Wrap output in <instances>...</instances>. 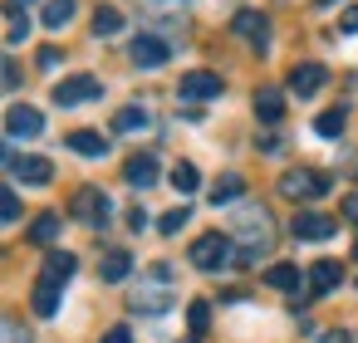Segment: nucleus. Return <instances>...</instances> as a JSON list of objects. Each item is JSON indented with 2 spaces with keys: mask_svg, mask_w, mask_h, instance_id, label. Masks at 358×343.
Listing matches in <instances>:
<instances>
[{
  "mask_svg": "<svg viewBox=\"0 0 358 343\" xmlns=\"http://www.w3.org/2000/svg\"><path fill=\"white\" fill-rule=\"evenodd\" d=\"M128 54H133L138 69H162V64L172 59V45H167L162 35H138V40L128 45Z\"/></svg>",
  "mask_w": 358,
  "mask_h": 343,
  "instance_id": "obj_7",
  "label": "nucleus"
},
{
  "mask_svg": "<svg viewBox=\"0 0 358 343\" xmlns=\"http://www.w3.org/2000/svg\"><path fill=\"white\" fill-rule=\"evenodd\" d=\"M152 118H148V108L143 103H128V108H118L113 113V133H143Z\"/></svg>",
  "mask_w": 358,
  "mask_h": 343,
  "instance_id": "obj_19",
  "label": "nucleus"
},
{
  "mask_svg": "<svg viewBox=\"0 0 358 343\" xmlns=\"http://www.w3.org/2000/svg\"><path fill=\"white\" fill-rule=\"evenodd\" d=\"M103 343H133V333H128V323H113V328L103 333Z\"/></svg>",
  "mask_w": 358,
  "mask_h": 343,
  "instance_id": "obj_37",
  "label": "nucleus"
},
{
  "mask_svg": "<svg viewBox=\"0 0 358 343\" xmlns=\"http://www.w3.org/2000/svg\"><path fill=\"white\" fill-rule=\"evenodd\" d=\"M172 187H177L182 196H192V191L201 187V172H196L192 162H177V167H172Z\"/></svg>",
  "mask_w": 358,
  "mask_h": 343,
  "instance_id": "obj_28",
  "label": "nucleus"
},
{
  "mask_svg": "<svg viewBox=\"0 0 358 343\" xmlns=\"http://www.w3.org/2000/svg\"><path fill=\"white\" fill-rule=\"evenodd\" d=\"M338 279H343V265H338V260H314V265H309V289H314V294H334Z\"/></svg>",
  "mask_w": 358,
  "mask_h": 343,
  "instance_id": "obj_14",
  "label": "nucleus"
},
{
  "mask_svg": "<svg viewBox=\"0 0 358 343\" xmlns=\"http://www.w3.org/2000/svg\"><path fill=\"white\" fill-rule=\"evenodd\" d=\"M69 147L84 152V157H103V152H108V138L94 133V128H79V133H69Z\"/></svg>",
  "mask_w": 358,
  "mask_h": 343,
  "instance_id": "obj_20",
  "label": "nucleus"
},
{
  "mask_svg": "<svg viewBox=\"0 0 358 343\" xmlns=\"http://www.w3.org/2000/svg\"><path fill=\"white\" fill-rule=\"evenodd\" d=\"M0 343H30V328H25V323H15V319H6V314H0Z\"/></svg>",
  "mask_w": 358,
  "mask_h": 343,
  "instance_id": "obj_30",
  "label": "nucleus"
},
{
  "mask_svg": "<svg viewBox=\"0 0 358 343\" xmlns=\"http://www.w3.org/2000/svg\"><path fill=\"white\" fill-rule=\"evenodd\" d=\"M221 74H211V69H192V74H182V84H177V94H182V103H206V98H221Z\"/></svg>",
  "mask_w": 358,
  "mask_h": 343,
  "instance_id": "obj_6",
  "label": "nucleus"
},
{
  "mask_svg": "<svg viewBox=\"0 0 358 343\" xmlns=\"http://www.w3.org/2000/svg\"><path fill=\"white\" fill-rule=\"evenodd\" d=\"M103 94V84L94 79V74H74V79H64L59 89H55V103L59 108H74V103H94Z\"/></svg>",
  "mask_w": 358,
  "mask_h": 343,
  "instance_id": "obj_8",
  "label": "nucleus"
},
{
  "mask_svg": "<svg viewBox=\"0 0 358 343\" xmlns=\"http://www.w3.org/2000/svg\"><path fill=\"white\" fill-rule=\"evenodd\" d=\"M0 157H6V152H0Z\"/></svg>",
  "mask_w": 358,
  "mask_h": 343,
  "instance_id": "obj_40",
  "label": "nucleus"
},
{
  "mask_svg": "<svg viewBox=\"0 0 358 343\" xmlns=\"http://www.w3.org/2000/svg\"><path fill=\"white\" fill-rule=\"evenodd\" d=\"M231 35H241V40H250L255 50H265V40H270L265 10H236V15H231Z\"/></svg>",
  "mask_w": 358,
  "mask_h": 343,
  "instance_id": "obj_10",
  "label": "nucleus"
},
{
  "mask_svg": "<svg viewBox=\"0 0 358 343\" xmlns=\"http://www.w3.org/2000/svg\"><path fill=\"white\" fill-rule=\"evenodd\" d=\"M299 279H304V275H299V265H270V270H265V284H270V289H280V294H294V289H299Z\"/></svg>",
  "mask_w": 358,
  "mask_h": 343,
  "instance_id": "obj_21",
  "label": "nucleus"
},
{
  "mask_svg": "<svg viewBox=\"0 0 358 343\" xmlns=\"http://www.w3.org/2000/svg\"><path fill=\"white\" fill-rule=\"evenodd\" d=\"M309 343H348L343 328H309Z\"/></svg>",
  "mask_w": 358,
  "mask_h": 343,
  "instance_id": "obj_34",
  "label": "nucleus"
},
{
  "mask_svg": "<svg viewBox=\"0 0 358 343\" xmlns=\"http://www.w3.org/2000/svg\"><path fill=\"white\" fill-rule=\"evenodd\" d=\"M231 260H236V250H231V240H226V235H216V231L196 235V245H192V265H196V270L216 275V270H226Z\"/></svg>",
  "mask_w": 358,
  "mask_h": 343,
  "instance_id": "obj_5",
  "label": "nucleus"
},
{
  "mask_svg": "<svg viewBox=\"0 0 358 343\" xmlns=\"http://www.w3.org/2000/svg\"><path fill=\"white\" fill-rule=\"evenodd\" d=\"M334 231H338V221L324 216V211H299L294 216V240H329Z\"/></svg>",
  "mask_w": 358,
  "mask_h": 343,
  "instance_id": "obj_12",
  "label": "nucleus"
},
{
  "mask_svg": "<svg viewBox=\"0 0 358 343\" xmlns=\"http://www.w3.org/2000/svg\"><path fill=\"white\" fill-rule=\"evenodd\" d=\"M6 133H10V138H40V133H45V113H40L35 103H10Z\"/></svg>",
  "mask_w": 358,
  "mask_h": 343,
  "instance_id": "obj_9",
  "label": "nucleus"
},
{
  "mask_svg": "<svg viewBox=\"0 0 358 343\" xmlns=\"http://www.w3.org/2000/svg\"><path fill=\"white\" fill-rule=\"evenodd\" d=\"M55 235H59V216L45 211V216L30 226V245H55Z\"/></svg>",
  "mask_w": 358,
  "mask_h": 343,
  "instance_id": "obj_27",
  "label": "nucleus"
},
{
  "mask_svg": "<svg viewBox=\"0 0 358 343\" xmlns=\"http://www.w3.org/2000/svg\"><path fill=\"white\" fill-rule=\"evenodd\" d=\"M353 255H358V245H353Z\"/></svg>",
  "mask_w": 358,
  "mask_h": 343,
  "instance_id": "obj_39",
  "label": "nucleus"
},
{
  "mask_svg": "<svg viewBox=\"0 0 358 343\" xmlns=\"http://www.w3.org/2000/svg\"><path fill=\"white\" fill-rule=\"evenodd\" d=\"M10 172H15L20 182H30V187H45V182L55 177V167H50L45 157H15V162H10Z\"/></svg>",
  "mask_w": 358,
  "mask_h": 343,
  "instance_id": "obj_15",
  "label": "nucleus"
},
{
  "mask_svg": "<svg viewBox=\"0 0 358 343\" xmlns=\"http://www.w3.org/2000/svg\"><path fill=\"white\" fill-rule=\"evenodd\" d=\"M343 221H353V226H358V191L343 201Z\"/></svg>",
  "mask_w": 358,
  "mask_h": 343,
  "instance_id": "obj_38",
  "label": "nucleus"
},
{
  "mask_svg": "<svg viewBox=\"0 0 358 343\" xmlns=\"http://www.w3.org/2000/svg\"><path fill=\"white\" fill-rule=\"evenodd\" d=\"M343 123H348V108H329V113L314 118V133H319V138H338Z\"/></svg>",
  "mask_w": 358,
  "mask_h": 343,
  "instance_id": "obj_26",
  "label": "nucleus"
},
{
  "mask_svg": "<svg viewBox=\"0 0 358 343\" xmlns=\"http://www.w3.org/2000/svg\"><path fill=\"white\" fill-rule=\"evenodd\" d=\"M20 84V69L6 59V50H0V94H6V89H15Z\"/></svg>",
  "mask_w": 358,
  "mask_h": 343,
  "instance_id": "obj_33",
  "label": "nucleus"
},
{
  "mask_svg": "<svg viewBox=\"0 0 358 343\" xmlns=\"http://www.w3.org/2000/svg\"><path fill=\"white\" fill-rule=\"evenodd\" d=\"M118 30H123V10H113V6L94 10V35H99V40H108V35H118Z\"/></svg>",
  "mask_w": 358,
  "mask_h": 343,
  "instance_id": "obj_25",
  "label": "nucleus"
},
{
  "mask_svg": "<svg viewBox=\"0 0 358 343\" xmlns=\"http://www.w3.org/2000/svg\"><path fill=\"white\" fill-rule=\"evenodd\" d=\"M69 206H74V221L94 226V231H99V226H108V216H113V201H108V191H103V187H79Z\"/></svg>",
  "mask_w": 358,
  "mask_h": 343,
  "instance_id": "obj_4",
  "label": "nucleus"
},
{
  "mask_svg": "<svg viewBox=\"0 0 358 343\" xmlns=\"http://www.w3.org/2000/svg\"><path fill=\"white\" fill-rule=\"evenodd\" d=\"M59 289H64V284H55V279H40V284H35L30 304H35V314H40V319H50V314L59 309Z\"/></svg>",
  "mask_w": 358,
  "mask_h": 343,
  "instance_id": "obj_22",
  "label": "nucleus"
},
{
  "mask_svg": "<svg viewBox=\"0 0 358 343\" xmlns=\"http://www.w3.org/2000/svg\"><path fill=\"white\" fill-rule=\"evenodd\" d=\"M231 235H236V245H241L231 265H255V260L270 250V240H275V221H270L265 206L241 201V206H231Z\"/></svg>",
  "mask_w": 358,
  "mask_h": 343,
  "instance_id": "obj_1",
  "label": "nucleus"
},
{
  "mask_svg": "<svg viewBox=\"0 0 358 343\" xmlns=\"http://www.w3.org/2000/svg\"><path fill=\"white\" fill-rule=\"evenodd\" d=\"M187 221H192V206H177V211H167V216L157 221V231H162V235H177Z\"/></svg>",
  "mask_w": 358,
  "mask_h": 343,
  "instance_id": "obj_29",
  "label": "nucleus"
},
{
  "mask_svg": "<svg viewBox=\"0 0 358 343\" xmlns=\"http://www.w3.org/2000/svg\"><path fill=\"white\" fill-rule=\"evenodd\" d=\"M40 20H45L50 30H64V25L74 20V0H50V6L40 10Z\"/></svg>",
  "mask_w": 358,
  "mask_h": 343,
  "instance_id": "obj_24",
  "label": "nucleus"
},
{
  "mask_svg": "<svg viewBox=\"0 0 358 343\" xmlns=\"http://www.w3.org/2000/svg\"><path fill=\"white\" fill-rule=\"evenodd\" d=\"M324 84H329V69H324V64H314V59L289 69V94H299V98H314Z\"/></svg>",
  "mask_w": 358,
  "mask_h": 343,
  "instance_id": "obj_11",
  "label": "nucleus"
},
{
  "mask_svg": "<svg viewBox=\"0 0 358 343\" xmlns=\"http://www.w3.org/2000/svg\"><path fill=\"white\" fill-rule=\"evenodd\" d=\"M245 196V182L236 177V172H226L216 187H211V206H231V201H241Z\"/></svg>",
  "mask_w": 358,
  "mask_h": 343,
  "instance_id": "obj_23",
  "label": "nucleus"
},
{
  "mask_svg": "<svg viewBox=\"0 0 358 343\" xmlns=\"http://www.w3.org/2000/svg\"><path fill=\"white\" fill-rule=\"evenodd\" d=\"M59 59H64V54H59L55 45H45V50H40V69H59Z\"/></svg>",
  "mask_w": 358,
  "mask_h": 343,
  "instance_id": "obj_36",
  "label": "nucleus"
},
{
  "mask_svg": "<svg viewBox=\"0 0 358 343\" xmlns=\"http://www.w3.org/2000/svg\"><path fill=\"white\" fill-rule=\"evenodd\" d=\"M74 270H79V260H74L69 250H50V255H45V275H40V279H55V284H64Z\"/></svg>",
  "mask_w": 358,
  "mask_h": 343,
  "instance_id": "obj_18",
  "label": "nucleus"
},
{
  "mask_svg": "<svg viewBox=\"0 0 358 343\" xmlns=\"http://www.w3.org/2000/svg\"><path fill=\"white\" fill-rule=\"evenodd\" d=\"M123 177H128V187H138V191H148V187H157V157L152 152H138V157H128V167H123Z\"/></svg>",
  "mask_w": 358,
  "mask_h": 343,
  "instance_id": "obj_13",
  "label": "nucleus"
},
{
  "mask_svg": "<svg viewBox=\"0 0 358 343\" xmlns=\"http://www.w3.org/2000/svg\"><path fill=\"white\" fill-rule=\"evenodd\" d=\"M15 216H20V196H15L10 187H0V226L15 221Z\"/></svg>",
  "mask_w": 358,
  "mask_h": 343,
  "instance_id": "obj_31",
  "label": "nucleus"
},
{
  "mask_svg": "<svg viewBox=\"0 0 358 343\" xmlns=\"http://www.w3.org/2000/svg\"><path fill=\"white\" fill-rule=\"evenodd\" d=\"M255 118L260 123H280L285 118V94L280 89H255Z\"/></svg>",
  "mask_w": 358,
  "mask_h": 343,
  "instance_id": "obj_16",
  "label": "nucleus"
},
{
  "mask_svg": "<svg viewBox=\"0 0 358 343\" xmlns=\"http://www.w3.org/2000/svg\"><path fill=\"white\" fill-rule=\"evenodd\" d=\"M338 30H343V35H358V6H348V10L338 15Z\"/></svg>",
  "mask_w": 358,
  "mask_h": 343,
  "instance_id": "obj_35",
  "label": "nucleus"
},
{
  "mask_svg": "<svg viewBox=\"0 0 358 343\" xmlns=\"http://www.w3.org/2000/svg\"><path fill=\"white\" fill-rule=\"evenodd\" d=\"M324 191H329V177H324V172L289 167V172L280 177V196H285V201H314V196H324Z\"/></svg>",
  "mask_w": 358,
  "mask_h": 343,
  "instance_id": "obj_3",
  "label": "nucleus"
},
{
  "mask_svg": "<svg viewBox=\"0 0 358 343\" xmlns=\"http://www.w3.org/2000/svg\"><path fill=\"white\" fill-rule=\"evenodd\" d=\"M319 6H324V0H319Z\"/></svg>",
  "mask_w": 358,
  "mask_h": 343,
  "instance_id": "obj_41",
  "label": "nucleus"
},
{
  "mask_svg": "<svg viewBox=\"0 0 358 343\" xmlns=\"http://www.w3.org/2000/svg\"><path fill=\"white\" fill-rule=\"evenodd\" d=\"M167 279H172V270H167V265H152V270H148V279L128 289V309H133V314H167V309H172V299H177Z\"/></svg>",
  "mask_w": 358,
  "mask_h": 343,
  "instance_id": "obj_2",
  "label": "nucleus"
},
{
  "mask_svg": "<svg viewBox=\"0 0 358 343\" xmlns=\"http://www.w3.org/2000/svg\"><path fill=\"white\" fill-rule=\"evenodd\" d=\"M128 270H133V255H128V250H108V255L99 260V279H103V284L128 279Z\"/></svg>",
  "mask_w": 358,
  "mask_h": 343,
  "instance_id": "obj_17",
  "label": "nucleus"
},
{
  "mask_svg": "<svg viewBox=\"0 0 358 343\" xmlns=\"http://www.w3.org/2000/svg\"><path fill=\"white\" fill-rule=\"evenodd\" d=\"M187 319H192V333H206V328H211V304L196 299V304L187 309Z\"/></svg>",
  "mask_w": 358,
  "mask_h": 343,
  "instance_id": "obj_32",
  "label": "nucleus"
}]
</instances>
